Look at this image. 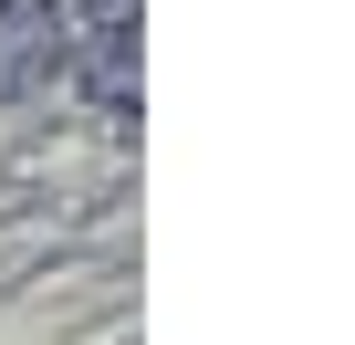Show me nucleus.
Returning <instances> with one entry per match:
<instances>
[{
	"instance_id": "2",
	"label": "nucleus",
	"mask_w": 355,
	"mask_h": 345,
	"mask_svg": "<svg viewBox=\"0 0 355 345\" xmlns=\"http://www.w3.org/2000/svg\"><path fill=\"white\" fill-rule=\"evenodd\" d=\"M73 74H84L94 115H136V32H84L73 42Z\"/></svg>"
},
{
	"instance_id": "3",
	"label": "nucleus",
	"mask_w": 355,
	"mask_h": 345,
	"mask_svg": "<svg viewBox=\"0 0 355 345\" xmlns=\"http://www.w3.org/2000/svg\"><path fill=\"white\" fill-rule=\"evenodd\" d=\"M84 32H136V0H63Z\"/></svg>"
},
{
	"instance_id": "1",
	"label": "nucleus",
	"mask_w": 355,
	"mask_h": 345,
	"mask_svg": "<svg viewBox=\"0 0 355 345\" xmlns=\"http://www.w3.org/2000/svg\"><path fill=\"white\" fill-rule=\"evenodd\" d=\"M73 11L63 0H0V105L11 94H42L53 74H73Z\"/></svg>"
}]
</instances>
